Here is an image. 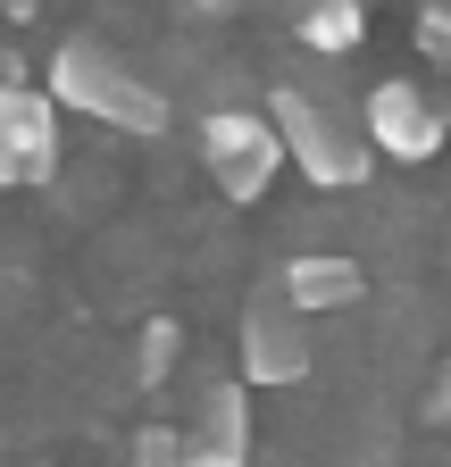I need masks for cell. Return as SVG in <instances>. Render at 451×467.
Instances as JSON below:
<instances>
[{
	"label": "cell",
	"instance_id": "obj_9",
	"mask_svg": "<svg viewBox=\"0 0 451 467\" xmlns=\"http://www.w3.org/2000/svg\"><path fill=\"white\" fill-rule=\"evenodd\" d=\"M301 42L326 50V58L360 50L368 42V0H309V9H301Z\"/></svg>",
	"mask_w": 451,
	"mask_h": 467
},
{
	"label": "cell",
	"instance_id": "obj_4",
	"mask_svg": "<svg viewBox=\"0 0 451 467\" xmlns=\"http://www.w3.org/2000/svg\"><path fill=\"white\" fill-rule=\"evenodd\" d=\"M59 175V109L42 84H0V192H42Z\"/></svg>",
	"mask_w": 451,
	"mask_h": 467
},
{
	"label": "cell",
	"instance_id": "obj_8",
	"mask_svg": "<svg viewBox=\"0 0 451 467\" xmlns=\"http://www.w3.org/2000/svg\"><path fill=\"white\" fill-rule=\"evenodd\" d=\"M184 442L193 451H226V459H251V400H243V384H209V400H201V418L184 426Z\"/></svg>",
	"mask_w": 451,
	"mask_h": 467
},
{
	"label": "cell",
	"instance_id": "obj_10",
	"mask_svg": "<svg viewBox=\"0 0 451 467\" xmlns=\"http://www.w3.org/2000/svg\"><path fill=\"white\" fill-rule=\"evenodd\" d=\"M176 350H184V334L176 326H142V342H134V384H167V368H176Z\"/></svg>",
	"mask_w": 451,
	"mask_h": 467
},
{
	"label": "cell",
	"instance_id": "obj_14",
	"mask_svg": "<svg viewBox=\"0 0 451 467\" xmlns=\"http://www.w3.org/2000/svg\"><path fill=\"white\" fill-rule=\"evenodd\" d=\"M17 467H50V459H17Z\"/></svg>",
	"mask_w": 451,
	"mask_h": 467
},
{
	"label": "cell",
	"instance_id": "obj_5",
	"mask_svg": "<svg viewBox=\"0 0 451 467\" xmlns=\"http://www.w3.org/2000/svg\"><path fill=\"white\" fill-rule=\"evenodd\" d=\"M443 117H435V100L410 84V76H384L376 92H368V109H360V142H368V159H402V167H426L435 150H443Z\"/></svg>",
	"mask_w": 451,
	"mask_h": 467
},
{
	"label": "cell",
	"instance_id": "obj_11",
	"mask_svg": "<svg viewBox=\"0 0 451 467\" xmlns=\"http://www.w3.org/2000/svg\"><path fill=\"white\" fill-rule=\"evenodd\" d=\"M418 418L426 426H451V350L426 368V384H418Z\"/></svg>",
	"mask_w": 451,
	"mask_h": 467
},
{
	"label": "cell",
	"instance_id": "obj_6",
	"mask_svg": "<svg viewBox=\"0 0 451 467\" xmlns=\"http://www.w3.org/2000/svg\"><path fill=\"white\" fill-rule=\"evenodd\" d=\"M309 317H293L285 301H251L243 309V384H301L309 376Z\"/></svg>",
	"mask_w": 451,
	"mask_h": 467
},
{
	"label": "cell",
	"instance_id": "obj_2",
	"mask_svg": "<svg viewBox=\"0 0 451 467\" xmlns=\"http://www.w3.org/2000/svg\"><path fill=\"white\" fill-rule=\"evenodd\" d=\"M267 126H276V142H285V159L309 175L318 192H351V184H368V142H360V126L351 117H334L326 100H309V92H276L267 109Z\"/></svg>",
	"mask_w": 451,
	"mask_h": 467
},
{
	"label": "cell",
	"instance_id": "obj_13",
	"mask_svg": "<svg viewBox=\"0 0 451 467\" xmlns=\"http://www.w3.org/2000/svg\"><path fill=\"white\" fill-rule=\"evenodd\" d=\"M134 467H184L176 426H142V434H134Z\"/></svg>",
	"mask_w": 451,
	"mask_h": 467
},
{
	"label": "cell",
	"instance_id": "obj_3",
	"mask_svg": "<svg viewBox=\"0 0 451 467\" xmlns=\"http://www.w3.org/2000/svg\"><path fill=\"white\" fill-rule=\"evenodd\" d=\"M201 167L226 192V209H251L276 184V167H285V142H276V126L259 109H217V117H201Z\"/></svg>",
	"mask_w": 451,
	"mask_h": 467
},
{
	"label": "cell",
	"instance_id": "obj_12",
	"mask_svg": "<svg viewBox=\"0 0 451 467\" xmlns=\"http://www.w3.org/2000/svg\"><path fill=\"white\" fill-rule=\"evenodd\" d=\"M418 50L435 58V67H451V0H426L418 9Z\"/></svg>",
	"mask_w": 451,
	"mask_h": 467
},
{
	"label": "cell",
	"instance_id": "obj_1",
	"mask_svg": "<svg viewBox=\"0 0 451 467\" xmlns=\"http://www.w3.org/2000/svg\"><path fill=\"white\" fill-rule=\"evenodd\" d=\"M50 109H76V117H92V126H109V134H159L167 126V92L159 84H142V67H126L109 42H59L50 50Z\"/></svg>",
	"mask_w": 451,
	"mask_h": 467
},
{
	"label": "cell",
	"instance_id": "obj_7",
	"mask_svg": "<svg viewBox=\"0 0 451 467\" xmlns=\"http://www.w3.org/2000/svg\"><path fill=\"white\" fill-rule=\"evenodd\" d=\"M360 292H368V267L343 259V251H301L276 275V301L293 317H343V309H360Z\"/></svg>",
	"mask_w": 451,
	"mask_h": 467
}]
</instances>
